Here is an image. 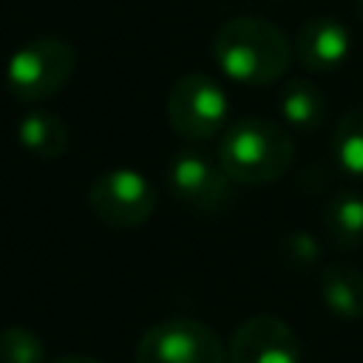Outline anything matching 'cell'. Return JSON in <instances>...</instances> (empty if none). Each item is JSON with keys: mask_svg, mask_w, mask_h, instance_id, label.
Segmentation results:
<instances>
[{"mask_svg": "<svg viewBox=\"0 0 363 363\" xmlns=\"http://www.w3.org/2000/svg\"><path fill=\"white\" fill-rule=\"evenodd\" d=\"M213 57L224 77L241 85H269L289 68L284 31L264 17H233L213 37Z\"/></svg>", "mask_w": 363, "mask_h": 363, "instance_id": "obj_1", "label": "cell"}, {"mask_svg": "<svg viewBox=\"0 0 363 363\" xmlns=\"http://www.w3.org/2000/svg\"><path fill=\"white\" fill-rule=\"evenodd\" d=\"M218 162L224 173L244 187H264L278 182L295 162V142L272 119L244 116L227 125L218 142Z\"/></svg>", "mask_w": 363, "mask_h": 363, "instance_id": "obj_2", "label": "cell"}, {"mask_svg": "<svg viewBox=\"0 0 363 363\" xmlns=\"http://www.w3.org/2000/svg\"><path fill=\"white\" fill-rule=\"evenodd\" d=\"M77 68L74 48L60 37H34L6 62V85L20 102H43L65 88Z\"/></svg>", "mask_w": 363, "mask_h": 363, "instance_id": "obj_3", "label": "cell"}, {"mask_svg": "<svg viewBox=\"0 0 363 363\" xmlns=\"http://www.w3.org/2000/svg\"><path fill=\"white\" fill-rule=\"evenodd\" d=\"M227 94L207 74H184L167 91V122L187 142H207L227 125Z\"/></svg>", "mask_w": 363, "mask_h": 363, "instance_id": "obj_4", "label": "cell"}, {"mask_svg": "<svg viewBox=\"0 0 363 363\" xmlns=\"http://www.w3.org/2000/svg\"><path fill=\"white\" fill-rule=\"evenodd\" d=\"M156 187L133 167H108L88 187L91 213L113 230L145 224L156 213Z\"/></svg>", "mask_w": 363, "mask_h": 363, "instance_id": "obj_5", "label": "cell"}, {"mask_svg": "<svg viewBox=\"0 0 363 363\" xmlns=\"http://www.w3.org/2000/svg\"><path fill=\"white\" fill-rule=\"evenodd\" d=\"M136 363H230L221 337L201 320L170 318L153 323L136 343Z\"/></svg>", "mask_w": 363, "mask_h": 363, "instance_id": "obj_6", "label": "cell"}, {"mask_svg": "<svg viewBox=\"0 0 363 363\" xmlns=\"http://www.w3.org/2000/svg\"><path fill=\"white\" fill-rule=\"evenodd\" d=\"M233 179L204 150L184 147L167 162V187L176 201L196 213H221L233 199Z\"/></svg>", "mask_w": 363, "mask_h": 363, "instance_id": "obj_7", "label": "cell"}, {"mask_svg": "<svg viewBox=\"0 0 363 363\" xmlns=\"http://www.w3.org/2000/svg\"><path fill=\"white\" fill-rule=\"evenodd\" d=\"M301 340L295 329L275 315H252L235 326L227 360L230 363H301Z\"/></svg>", "mask_w": 363, "mask_h": 363, "instance_id": "obj_8", "label": "cell"}, {"mask_svg": "<svg viewBox=\"0 0 363 363\" xmlns=\"http://www.w3.org/2000/svg\"><path fill=\"white\" fill-rule=\"evenodd\" d=\"M352 51L349 28L335 17H312L298 28L295 37V57L303 68L323 74L337 68Z\"/></svg>", "mask_w": 363, "mask_h": 363, "instance_id": "obj_9", "label": "cell"}, {"mask_svg": "<svg viewBox=\"0 0 363 363\" xmlns=\"http://www.w3.org/2000/svg\"><path fill=\"white\" fill-rule=\"evenodd\" d=\"M17 142L34 159H57L68 150V125L54 111H28L17 125Z\"/></svg>", "mask_w": 363, "mask_h": 363, "instance_id": "obj_10", "label": "cell"}, {"mask_svg": "<svg viewBox=\"0 0 363 363\" xmlns=\"http://www.w3.org/2000/svg\"><path fill=\"white\" fill-rule=\"evenodd\" d=\"M323 233L335 250H354L363 244V196L337 190L323 210Z\"/></svg>", "mask_w": 363, "mask_h": 363, "instance_id": "obj_11", "label": "cell"}, {"mask_svg": "<svg viewBox=\"0 0 363 363\" xmlns=\"http://www.w3.org/2000/svg\"><path fill=\"white\" fill-rule=\"evenodd\" d=\"M281 116L298 130H318L329 119V99L315 82L289 79L281 91Z\"/></svg>", "mask_w": 363, "mask_h": 363, "instance_id": "obj_12", "label": "cell"}, {"mask_svg": "<svg viewBox=\"0 0 363 363\" xmlns=\"http://www.w3.org/2000/svg\"><path fill=\"white\" fill-rule=\"evenodd\" d=\"M320 301L337 318H363V272L349 264L326 267L320 275Z\"/></svg>", "mask_w": 363, "mask_h": 363, "instance_id": "obj_13", "label": "cell"}, {"mask_svg": "<svg viewBox=\"0 0 363 363\" xmlns=\"http://www.w3.org/2000/svg\"><path fill=\"white\" fill-rule=\"evenodd\" d=\"M332 156L340 170L363 176V105L349 108L332 130Z\"/></svg>", "mask_w": 363, "mask_h": 363, "instance_id": "obj_14", "label": "cell"}, {"mask_svg": "<svg viewBox=\"0 0 363 363\" xmlns=\"http://www.w3.org/2000/svg\"><path fill=\"white\" fill-rule=\"evenodd\" d=\"M0 363H45L43 337L23 323L0 329Z\"/></svg>", "mask_w": 363, "mask_h": 363, "instance_id": "obj_15", "label": "cell"}, {"mask_svg": "<svg viewBox=\"0 0 363 363\" xmlns=\"http://www.w3.org/2000/svg\"><path fill=\"white\" fill-rule=\"evenodd\" d=\"M281 250H284V258H286L292 267H312V264H318V258H320L318 238L309 235V233H303V230L286 233L284 241H281Z\"/></svg>", "mask_w": 363, "mask_h": 363, "instance_id": "obj_16", "label": "cell"}, {"mask_svg": "<svg viewBox=\"0 0 363 363\" xmlns=\"http://www.w3.org/2000/svg\"><path fill=\"white\" fill-rule=\"evenodd\" d=\"M51 363H102V360H96V357H91V354H79V352H68V354H60V357H54Z\"/></svg>", "mask_w": 363, "mask_h": 363, "instance_id": "obj_17", "label": "cell"}, {"mask_svg": "<svg viewBox=\"0 0 363 363\" xmlns=\"http://www.w3.org/2000/svg\"><path fill=\"white\" fill-rule=\"evenodd\" d=\"M354 3H357V6H360V9H363V0H354Z\"/></svg>", "mask_w": 363, "mask_h": 363, "instance_id": "obj_18", "label": "cell"}]
</instances>
